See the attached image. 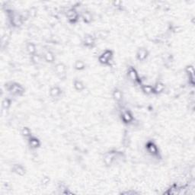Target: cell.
<instances>
[{
    "instance_id": "6da1fadb",
    "label": "cell",
    "mask_w": 195,
    "mask_h": 195,
    "mask_svg": "<svg viewBox=\"0 0 195 195\" xmlns=\"http://www.w3.org/2000/svg\"><path fill=\"white\" fill-rule=\"evenodd\" d=\"M123 153L121 152H117V151H110L106 153L104 155L103 157V162L105 163L106 166L109 167L114 163V162L115 160L121 159L122 157Z\"/></svg>"
},
{
    "instance_id": "7a4b0ae2",
    "label": "cell",
    "mask_w": 195,
    "mask_h": 195,
    "mask_svg": "<svg viewBox=\"0 0 195 195\" xmlns=\"http://www.w3.org/2000/svg\"><path fill=\"white\" fill-rule=\"evenodd\" d=\"M6 88H7V90L8 92H11L14 95L21 96L25 93V88H24V87L17 83H8Z\"/></svg>"
},
{
    "instance_id": "3957f363",
    "label": "cell",
    "mask_w": 195,
    "mask_h": 195,
    "mask_svg": "<svg viewBox=\"0 0 195 195\" xmlns=\"http://www.w3.org/2000/svg\"><path fill=\"white\" fill-rule=\"evenodd\" d=\"M8 18H9V21L11 25H12L14 28H19L21 27L24 23V18L22 15L20 14H18L16 12H12L9 15H8Z\"/></svg>"
},
{
    "instance_id": "277c9868",
    "label": "cell",
    "mask_w": 195,
    "mask_h": 195,
    "mask_svg": "<svg viewBox=\"0 0 195 195\" xmlns=\"http://www.w3.org/2000/svg\"><path fill=\"white\" fill-rule=\"evenodd\" d=\"M146 151L148 152V153L150 155H151L152 156L154 157H157L159 154V149L157 145L154 143L152 140H149V141L146 142Z\"/></svg>"
},
{
    "instance_id": "5b68a950",
    "label": "cell",
    "mask_w": 195,
    "mask_h": 195,
    "mask_svg": "<svg viewBox=\"0 0 195 195\" xmlns=\"http://www.w3.org/2000/svg\"><path fill=\"white\" fill-rule=\"evenodd\" d=\"M66 15L69 23L75 24L78 21L79 15H78V12L76 11V9L75 8H69V9L66 11Z\"/></svg>"
},
{
    "instance_id": "8992f818",
    "label": "cell",
    "mask_w": 195,
    "mask_h": 195,
    "mask_svg": "<svg viewBox=\"0 0 195 195\" xmlns=\"http://www.w3.org/2000/svg\"><path fill=\"white\" fill-rule=\"evenodd\" d=\"M127 76L129 79L133 83H140L141 80H140L139 74H138L137 71L135 69L133 66H130L127 69Z\"/></svg>"
},
{
    "instance_id": "52a82bcc",
    "label": "cell",
    "mask_w": 195,
    "mask_h": 195,
    "mask_svg": "<svg viewBox=\"0 0 195 195\" xmlns=\"http://www.w3.org/2000/svg\"><path fill=\"white\" fill-rule=\"evenodd\" d=\"M95 40H96V37L94 35H86L84 37L83 44L85 47L92 48V47H93L95 45Z\"/></svg>"
},
{
    "instance_id": "ba28073f",
    "label": "cell",
    "mask_w": 195,
    "mask_h": 195,
    "mask_svg": "<svg viewBox=\"0 0 195 195\" xmlns=\"http://www.w3.org/2000/svg\"><path fill=\"white\" fill-rule=\"evenodd\" d=\"M136 59L140 62H144L149 56L148 50L145 47H140L136 51Z\"/></svg>"
},
{
    "instance_id": "9c48e42d",
    "label": "cell",
    "mask_w": 195,
    "mask_h": 195,
    "mask_svg": "<svg viewBox=\"0 0 195 195\" xmlns=\"http://www.w3.org/2000/svg\"><path fill=\"white\" fill-rule=\"evenodd\" d=\"M56 74L57 75L59 78H63L66 76V66L63 63H59L55 66L54 68Z\"/></svg>"
},
{
    "instance_id": "30bf717a",
    "label": "cell",
    "mask_w": 195,
    "mask_h": 195,
    "mask_svg": "<svg viewBox=\"0 0 195 195\" xmlns=\"http://www.w3.org/2000/svg\"><path fill=\"white\" fill-rule=\"evenodd\" d=\"M121 117L123 122L126 124H131V123L133 121V119H134L133 118V114L131 113V111H129V110L123 111L121 114Z\"/></svg>"
},
{
    "instance_id": "8fae6325",
    "label": "cell",
    "mask_w": 195,
    "mask_h": 195,
    "mask_svg": "<svg viewBox=\"0 0 195 195\" xmlns=\"http://www.w3.org/2000/svg\"><path fill=\"white\" fill-rule=\"evenodd\" d=\"M12 171L19 176H24L26 174V169L21 164H14L12 168Z\"/></svg>"
},
{
    "instance_id": "7c38bea8",
    "label": "cell",
    "mask_w": 195,
    "mask_h": 195,
    "mask_svg": "<svg viewBox=\"0 0 195 195\" xmlns=\"http://www.w3.org/2000/svg\"><path fill=\"white\" fill-rule=\"evenodd\" d=\"M50 95L53 98H58L62 95L63 94V90L62 88H59L57 85H54V86L51 87L50 89Z\"/></svg>"
},
{
    "instance_id": "4fadbf2b",
    "label": "cell",
    "mask_w": 195,
    "mask_h": 195,
    "mask_svg": "<svg viewBox=\"0 0 195 195\" xmlns=\"http://www.w3.org/2000/svg\"><path fill=\"white\" fill-rule=\"evenodd\" d=\"M28 144L31 149H37L40 146V140L36 136H31L28 138Z\"/></svg>"
},
{
    "instance_id": "5bb4252c",
    "label": "cell",
    "mask_w": 195,
    "mask_h": 195,
    "mask_svg": "<svg viewBox=\"0 0 195 195\" xmlns=\"http://www.w3.org/2000/svg\"><path fill=\"white\" fill-rule=\"evenodd\" d=\"M165 88V85L162 82L158 81L156 82V83L153 86V91H154V94L155 95H159V94L162 93L164 92Z\"/></svg>"
},
{
    "instance_id": "9a60e30c",
    "label": "cell",
    "mask_w": 195,
    "mask_h": 195,
    "mask_svg": "<svg viewBox=\"0 0 195 195\" xmlns=\"http://www.w3.org/2000/svg\"><path fill=\"white\" fill-rule=\"evenodd\" d=\"M185 72L188 76V78L191 80V83L192 85L194 84V68L191 65H188L185 67Z\"/></svg>"
},
{
    "instance_id": "2e32d148",
    "label": "cell",
    "mask_w": 195,
    "mask_h": 195,
    "mask_svg": "<svg viewBox=\"0 0 195 195\" xmlns=\"http://www.w3.org/2000/svg\"><path fill=\"white\" fill-rule=\"evenodd\" d=\"M112 97L117 102H121L123 99V92L119 88H114L112 92Z\"/></svg>"
},
{
    "instance_id": "e0dca14e",
    "label": "cell",
    "mask_w": 195,
    "mask_h": 195,
    "mask_svg": "<svg viewBox=\"0 0 195 195\" xmlns=\"http://www.w3.org/2000/svg\"><path fill=\"white\" fill-rule=\"evenodd\" d=\"M44 60L48 63H53L55 61V55L54 53L50 50H47L44 54Z\"/></svg>"
},
{
    "instance_id": "ac0fdd59",
    "label": "cell",
    "mask_w": 195,
    "mask_h": 195,
    "mask_svg": "<svg viewBox=\"0 0 195 195\" xmlns=\"http://www.w3.org/2000/svg\"><path fill=\"white\" fill-rule=\"evenodd\" d=\"M81 16L83 21L86 24H90L92 21V20H93V15H92L91 12L89 11L83 12Z\"/></svg>"
},
{
    "instance_id": "d6986e66",
    "label": "cell",
    "mask_w": 195,
    "mask_h": 195,
    "mask_svg": "<svg viewBox=\"0 0 195 195\" xmlns=\"http://www.w3.org/2000/svg\"><path fill=\"white\" fill-rule=\"evenodd\" d=\"M73 86H74V88L78 92H82L85 89V84L83 83V81L78 79H75L74 82H73Z\"/></svg>"
},
{
    "instance_id": "ffe728a7",
    "label": "cell",
    "mask_w": 195,
    "mask_h": 195,
    "mask_svg": "<svg viewBox=\"0 0 195 195\" xmlns=\"http://www.w3.org/2000/svg\"><path fill=\"white\" fill-rule=\"evenodd\" d=\"M26 50L31 56L37 54V47H36L35 44L32 42H28V44H27Z\"/></svg>"
},
{
    "instance_id": "44dd1931",
    "label": "cell",
    "mask_w": 195,
    "mask_h": 195,
    "mask_svg": "<svg viewBox=\"0 0 195 195\" xmlns=\"http://www.w3.org/2000/svg\"><path fill=\"white\" fill-rule=\"evenodd\" d=\"M85 66H86V65H85V62H84L83 60H82V59H77L74 63L75 69L78 70V71H81V70L85 69Z\"/></svg>"
},
{
    "instance_id": "7402d4cb",
    "label": "cell",
    "mask_w": 195,
    "mask_h": 195,
    "mask_svg": "<svg viewBox=\"0 0 195 195\" xmlns=\"http://www.w3.org/2000/svg\"><path fill=\"white\" fill-rule=\"evenodd\" d=\"M141 89L143 91V92L146 95H152V94H154V91H153V86L150 85H143L141 86Z\"/></svg>"
},
{
    "instance_id": "603a6c76",
    "label": "cell",
    "mask_w": 195,
    "mask_h": 195,
    "mask_svg": "<svg viewBox=\"0 0 195 195\" xmlns=\"http://www.w3.org/2000/svg\"><path fill=\"white\" fill-rule=\"evenodd\" d=\"M21 133L24 137H26V138H29L30 136H32L31 131L30 128L28 127V126H24V127L21 129Z\"/></svg>"
},
{
    "instance_id": "cb8c5ba5",
    "label": "cell",
    "mask_w": 195,
    "mask_h": 195,
    "mask_svg": "<svg viewBox=\"0 0 195 195\" xmlns=\"http://www.w3.org/2000/svg\"><path fill=\"white\" fill-rule=\"evenodd\" d=\"M11 99L8 98H6L5 99H3L2 102V107L3 110H8V109H9V107H11Z\"/></svg>"
},
{
    "instance_id": "d4e9b609",
    "label": "cell",
    "mask_w": 195,
    "mask_h": 195,
    "mask_svg": "<svg viewBox=\"0 0 195 195\" xmlns=\"http://www.w3.org/2000/svg\"><path fill=\"white\" fill-rule=\"evenodd\" d=\"M102 55L105 56L106 59H108L109 61H112L113 57H114V52H113L112 50H105Z\"/></svg>"
},
{
    "instance_id": "484cf974",
    "label": "cell",
    "mask_w": 195,
    "mask_h": 195,
    "mask_svg": "<svg viewBox=\"0 0 195 195\" xmlns=\"http://www.w3.org/2000/svg\"><path fill=\"white\" fill-rule=\"evenodd\" d=\"M98 61L101 64L105 65V66H110V62L108 59H106L105 56H103L102 55H100L98 57Z\"/></svg>"
},
{
    "instance_id": "4316f807",
    "label": "cell",
    "mask_w": 195,
    "mask_h": 195,
    "mask_svg": "<svg viewBox=\"0 0 195 195\" xmlns=\"http://www.w3.org/2000/svg\"><path fill=\"white\" fill-rule=\"evenodd\" d=\"M31 59L32 63H35V64H37V63H40V57L38 54H34V55L31 56Z\"/></svg>"
},
{
    "instance_id": "83f0119b",
    "label": "cell",
    "mask_w": 195,
    "mask_h": 195,
    "mask_svg": "<svg viewBox=\"0 0 195 195\" xmlns=\"http://www.w3.org/2000/svg\"><path fill=\"white\" fill-rule=\"evenodd\" d=\"M50 178L49 176H44V177L42 178L40 183H41L42 185L46 186L50 184Z\"/></svg>"
},
{
    "instance_id": "f1b7e54d",
    "label": "cell",
    "mask_w": 195,
    "mask_h": 195,
    "mask_svg": "<svg viewBox=\"0 0 195 195\" xmlns=\"http://www.w3.org/2000/svg\"><path fill=\"white\" fill-rule=\"evenodd\" d=\"M105 33H106L105 31H98V32H97L96 33V37H98V38H102V39H104V38H105V37H107V35H108V34H106V35H105Z\"/></svg>"
},
{
    "instance_id": "f546056e",
    "label": "cell",
    "mask_w": 195,
    "mask_h": 195,
    "mask_svg": "<svg viewBox=\"0 0 195 195\" xmlns=\"http://www.w3.org/2000/svg\"><path fill=\"white\" fill-rule=\"evenodd\" d=\"M36 12H37V9H36L35 8H30V10H29L28 15L31 17H35L36 14H37Z\"/></svg>"
}]
</instances>
